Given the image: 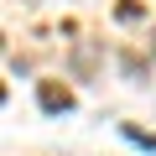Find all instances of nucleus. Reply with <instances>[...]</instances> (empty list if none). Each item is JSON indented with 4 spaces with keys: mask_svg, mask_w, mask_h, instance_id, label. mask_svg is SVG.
<instances>
[{
    "mask_svg": "<svg viewBox=\"0 0 156 156\" xmlns=\"http://www.w3.org/2000/svg\"><path fill=\"white\" fill-rule=\"evenodd\" d=\"M37 104H42L47 115H62V109H73V94H68L62 83H37Z\"/></svg>",
    "mask_w": 156,
    "mask_h": 156,
    "instance_id": "1",
    "label": "nucleus"
},
{
    "mask_svg": "<svg viewBox=\"0 0 156 156\" xmlns=\"http://www.w3.org/2000/svg\"><path fill=\"white\" fill-rule=\"evenodd\" d=\"M120 68H125V73H130V78H140V73H146V62H140V57H135V52H125V57H120Z\"/></svg>",
    "mask_w": 156,
    "mask_h": 156,
    "instance_id": "2",
    "label": "nucleus"
},
{
    "mask_svg": "<svg viewBox=\"0 0 156 156\" xmlns=\"http://www.w3.org/2000/svg\"><path fill=\"white\" fill-rule=\"evenodd\" d=\"M115 16H120V21H135V16H140V5H135V0H120V5H115Z\"/></svg>",
    "mask_w": 156,
    "mask_h": 156,
    "instance_id": "3",
    "label": "nucleus"
},
{
    "mask_svg": "<svg viewBox=\"0 0 156 156\" xmlns=\"http://www.w3.org/2000/svg\"><path fill=\"white\" fill-rule=\"evenodd\" d=\"M151 47H156V42H151Z\"/></svg>",
    "mask_w": 156,
    "mask_h": 156,
    "instance_id": "4",
    "label": "nucleus"
}]
</instances>
